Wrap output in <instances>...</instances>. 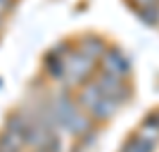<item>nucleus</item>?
Returning <instances> with one entry per match:
<instances>
[{
	"label": "nucleus",
	"mask_w": 159,
	"mask_h": 152,
	"mask_svg": "<svg viewBox=\"0 0 159 152\" xmlns=\"http://www.w3.org/2000/svg\"><path fill=\"white\" fill-rule=\"evenodd\" d=\"M107 64H109V67H121V69H126V62L121 60L119 55H112V57L107 60Z\"/></svg>",
	"instance_id": "nucleus-1"
}]
</instances>
